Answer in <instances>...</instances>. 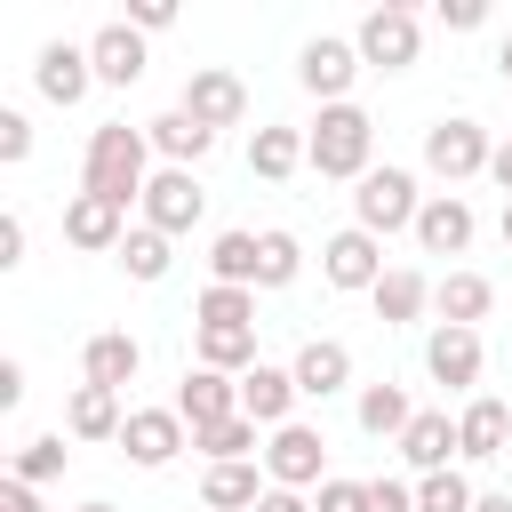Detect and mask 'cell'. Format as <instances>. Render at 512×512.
Wrapping results in <instances>:
<instances>
[{"mask_svg":"<svg viewBox=\"0 0 512 512\" xmlns=\"http://www.w3.org/2000/svg\"><path fill=\"white\" fill-rule=\"evenodd\" d=\"M144 184H152V136L128 120H104L80 152V192H96L112 208H144Z\"/></svg>","mask_w":512,"mask_h":512,"instance_id":"cell-1","label":"cell"},{"mask_svg":"<svg viewBox=\"0 0 512 512\" xmlns=\"http://www.w3.org/2000/svg\"><path fill=\"white\" fill-rule=\"evenodd\" d=\"M304 168L328 184H360L376 168V120L360 104H320V120L304 128Z\"/></svg>","mask_w":512,"mask_h":512,"instance_id":"cell-2","label":"cell"},{"mask_svg":"<svg viewBox=\"0 0 512 512\" xmlns=\"http://www.w3.org/2000/svg\"><path fill=\"white\" fill-rule=\"evenodd\" d=\"M416 216H424V192H416L408 168L384 160V168H368V176L352 184V224H360V232H376V240H384V232H416Z\"/></svg>","mask_w":512,"mask_h":512,"instance_id":"cell-3","label":"cell"},{"mask_svg":"<svg viewBox=\"0 0 512 512\" xmlns=\"http://www.w3.org/2000/svg\"><path fill=\"white\" fill-rule=\"evenodd\" d=\"M488 160H496V136L480 128V120H432L424 128V176H440L448 192L456 184H472V176H488Z\"/></svg>","mask_w":512,"mask_h":512,"instance_id":"cell-4","label":"cell"},{"mask_svg":"<svg viewBox=\"0 0 512 512\" xmlns=\"http://www.w3.org/2000/svg\"><path fill=\"white\" fill-rule=\"evenodd\" d=\"M352 48H360V64H376V72H408V64H416V48H424V16H416V8H400V0H384V8H368V16H360Z\"/></svg>","mask_w":512,"mask_h":512,"instance_id":"cell-5","label":"cell"},{"mask_svg":"<svg viewBox=\"0 0 512 512\" xmlns=\"http://www.w3.org/2000/svg\"><path fill=\"white\" fill-rule=\"evenodd\" d=\"M360 72H368V64H360V48H352L344 32H312L304 56H296L304 96H320V104H352V80H360Z\"/></svg>","mask_w":512,"mask_h":512,"instance_id":"cell-6","label":"cell"},{"mask_svg":"<svg viewBox=\"0 0 512 512\" xmlns=\"http://www.w3.org/2000/svg\"><path fill=\"white\" fill-rule=\"evenodd\" d=\"M176 112H192L200 128H240L248 120V80L240 72H224V64H192L184 72V96H176Z\"/></svg>","mask_w":512,"mask_h":512,"instance_id":"cell-7","label":"cell"},{"mask_svg":"<svg viewBox=\"0 0 512 512\" xmlns=\"http://www.w3.org/2000/svg\"><path fill=\"white\" fill-rule=\"evenodd\" d=\"M384 272H392V264H384V240H376V232L344 224V232H328V240H320V280H328V288H344V296H368Z\"/></svg>","mask_w":512,"mask_h":512,"instance_id":"cell-8","label":"cell"},{"mask_svg":"<svg viewBox=\"0 0 512 512\" xmlns=\"http://www.w3.org/2000/svg\"><path fill=\"white\" fill-rule=\"evenodd\" d=\"M184 448H192V424H184L176 408H128V424H120V456H128L136 472H168Z\"/></svg>","mask_w":512,"mask_h":512,"instance_id":"cell-9","label":"cell"},{"mask_svg":"<svg viewBox=\"0 0 512 512\" xmlns=\"http://www.w3.org/2000/svg\"><path fill=\"white\" fill-rule=\"evenodd\" d=\"M264 480L272 488H320L328 480V440H320V424H280L272 440H264Z\"/></svg>","mask_w":512,"mask_h":512,"instance_id":"cell-10","label":"cell"},{"mask_svg":"<svg viewBox=\"0 0 512 512\" xmlns=\"http://www.w3.org/2000/svg\"><path fill=\"white\" fill-rule=\"evenodd\" d=\"M200 216H208L200 176H192V168H152V184H144V224H152V232H168V240H184Z\"/></svg>","mask_w":512,"mask_h":512,"instance_id":"cell-11","label":"cell"},{"mask_svg":"<svg viewBox=\"0 0 512 512\" xmlns=\"http://www.w3.org/2000/svg\"><path fill=\"white\" fill-rule=\"evenodd\" d=\"M480 368H488L480 328H448V320H432V336H424V376H432V384H448V392H472V384H480Z\"/></svg>","mask_w":512,"mask_h":512,"instance_id":"cell-12","label":"cell"},{"mask_svg":"<svg viewBox=\"0 0 512 512\" xmlns=\"http://www.w3.org/2000/svg\"><path fill=\"white\" fill-rule=\"evenodd\" d=\"M32 88L48 96V104H80L88 88H96V64H88V40H48L40 56H32Z\"/></svg>","mask_w":512,"mask_h":512,"instance_id":"cell-13","label":"cell"},{"mask_svg":"<svg viewBox=\"0 0 512 512\" xmlns=\"http://www.w3.org/2000/svg\"><path fill=\"white\" fill-rule=\"evenodd\" d=\"M88 64H96V88H136V80H144V32H136L128 16L96 24V32H88Z\"/></svg>","mask_w":512,"mask_h":512,"instance_id":"cell-14","label":"cell"},{"mask_svg":"<svg viewBox=\"0 0 512 512\" xmlns=\"http://www.w3.org/2000/svg\"><path fill=\"white\" fill-rule=\"evenodd\" d=\"M472 232H480V216H472L464 192H424V216H416V248L424 256H464Z\"/></svg>","mask_w":512,"mask_h":512,"instance_id":"cell-15","label":"cell"},{"mask_svg":"<svg viewBox=\"0 0 512 512\" xmlns=\"http://www.w3.org/2000/svg\"><path fill=\"white\" fill-rule=\"evenodd\" d=\"M392 448H400V464H408L416 480H424V472H448V464L464 456V440H456V416H448V408H416V424H408Z\"/></svg>","mask_w":512,"mask_h":512,"instance_id":"cell-16","label":"cell"},{"mask_svg":"<svg viewBox=\"0 0 512 512\" xmlns=\"http://www.w3.org/2000/svg\"><path fill=\"white\" fill-rule=\"evenodd\" d=\"M136 368H144V344H136L128 328H96V336L80 344V384L128 392V384H136Z\"/></svg>","mask_w":512,"mask_h":512,"instance_id":"cell-17","label":"cell"},{"mask_svg":"<svg viewBox=\"0 0 512 512\" xmlns=\"http://www.w3.org/2000/svg\"><path fill=\"white\" fill-rule=\"evenodd\" d=\"M296 376L288 368H272V360H256L248 376H240V416L248 424H264V432H280V424H296Z\"/></svg>","mask_w":512,"mask_h":512,"instance_id":"cell-18","label":"cell"},{"mask_svg":"<svg viewBox=\"0 0 512 512\" xmlns=\"http://www.w3.org/2000/svg\"><path fill=\"white\" fill-rule=\"evenodd\" d=\"M192 432H208V424H224V416H240V376H216V368H184V384H176V400H168Z\"/></svg>","mask_w":512,"mask_h":512,"instance_id":"cell-19","label":"cell"},{"mask_svg":"<svg viewBox=\"0 0 512 512\" xmlns=\"http://www.w3.org/2000/svg\"><path fill=\"white\" fill-rule=\"evenodd\" d=\"M64 240L72 248H88V256H120V240H128V208H112V200H96V192H72L64 200Z\"/></svg>","mask_w":512,"mask_h":512,"instance_id":"cell-20","label":"cell"},{"mask_svg":"<svg viewBox=\"0 0 512 512\" xmlns=\"http://www.w3.org/2000/svg\"><path fill=\"white\" fill-rule=\"evenodd\" d=\"M456 440H464V464H496L504 440H512V408H504L496 392H472V400L456 408Z\"/></svg>","mask_w":512,"mask_h":512,"instance_id":"cell-21","label":"cell"},{"mask_svg":"<svg viewBox=\"0 0 512 512\" xmlns=\"http://www.w3.org/2000/svg\"><path fill=\"white\" fill-rule=\"evenodd\" d=\"M288 376H296V392H304V400H336V392L352 384V344H336V336H312V344L288 360Z\"/></svg>","mask_w":512,"mask_h":512,"instance_id":"cell-22","label":"cell"},{"mask_svg":"<svg viewBox=\"0 0 512 512\" xmlns=\"http://www.w3.org/2000/svg\"><path fill=\"white\" fill-rule=\"evenodd\" d=\"M368 304H376V320H384V328H416V320L432 312V280H424L416 264H392V272L368 288Z\"/></svg>","mask_w":512,"mask_h":512,"instance_id":"cell-23","label":"cell"},{"mask_svg":"<svg viewBox=\"0 0 512 512\" xmlns=\"http://www.w3.org/2000/svg\"><path fill=\"white\" fill-rule=\"evenodd\" d=\"M144 136H152L160 168H200V160L216 152V128H200L192 112H160V120H144Z\"/></svg>","mask_w":512,"mask_h":512,"instance_id":"cell-24","label":"cell"},{"mask_svg":"<svg viewBox=\"0 0 512 512\" xmlns=\"http://www.w3.org/2000/svg\"><path fill=\"white\" fill-rule=\"evenodd\" d=\"M120 424H128L120 392H104V384H72V400H64V432H72V440H120Z\"/></svg>","mask_w":512,"mask_h":512,"instance_id":"cell-25","label":"cell"},{"mask_svg":"<svg viewBox=\"0 0 512 512\" xmlns=\"http://www.w3.org/2000/svg\"><path fill=\"white\" fill-rule=\"evenodd\" d=\"M488 304H496L488 272H448V280H432V312H440L448 328H480V320H488Z\"/></svg>","mask_w":512,"mask_h":512,"instance_id":"cell-26","label":"cell"},{"mask_svg":"<svg viewBox=\"0 0 512 512\" xmlns=\"http://www.w3.org/2000/svg\"><path fill=\"white\" fill-rule=\"evenodd\" d=\"M264 488H272V480H256V456H248V464H208V472H200V512H256Z\"/></svg>","mask_w":512,"mask_h":512,"instance_id":"cell-27","label":"cell"},{"mask_svg":"<svg viewBox=\"0 0 512 512\" xmlns=\"http://www.w3.org/2000/svg\"><path fill=\"white\" fill-rule=\"evenodd\" d=\"M192 368L248 376L256 368V328H192Z\"/></svg>","mask_w":512,"mask_h":512,"instance_id":"cell-28","label":"cell"},{"mask_svg":"<svg viewBox=\"0 0 512 512\" xmlns=\"http://www.w3.org/2000/svg\"><path fill=\"white\" fill-rule=\"evenodd\" d=\"M352 416H360V432H368V440H400V432L416 424V408H408V392H400L392 376H384V384H360Z\"/></svg>","mask_w":512,"mask_h":512,"instance_id":"cell-29","label":"cell"},{"mask_svg":"<svg viewBox=\"0 0 512 512\" xmlns=\"http://www.w3.org/2000/svg\"><path fill=\"white\" fill-rule=\"evenodd\" d=\"M296 168H304V128H256V136H248V176L288 184Z\"/></svg>","mask_w":512,"mask_h":512,"instance_id":"cell-30","label":"cell"},{"mask_svg":"<svg viewBox=\"0 0 512 512\" xmlns=\"http://www.w3.org/2000/svg\"><path fill=\"white\" fill-rule=\"evenodd\" d=\"M168 264H176V240H168V232H152V224H128V240H120V272H128V280H144V288H160V280H168Z\"/></svg>","mask_w":512,"mask_h":512,"instance_id":"cell-31","label":"cell"},{"mask_svg":"<svg viewBox=\"0 0 512 512\" xmlns=\"http://www.w3.org/2000/svg\"><path fill=\"white\" fill-rule=\"evenodd\" d=\"M192 328H256V288H224V280H208L200 304H192Z\"/></svg>","mask_w":512,"mask_h":512,"instance_id":"cell-32","label":"cell"},{"mask_svg":"<svg viewBox=\"0 0 512 512\" xmlns=\"http://www.w3.org/2000/svg\"><path fill=\"white\" fill-rule=\"evenodd\" d=\"M64 464H72L64 432H32V440L16 448V464H8V480H24V488H48V480H64Z\"/></svg>","mask_w":512,"mask_h":512,"instance_id":"cell-33","label":"cell"},{"mask_svg":"<svg viewBox=\"0 0 512 512\" xmlns=\"http://www.w3.org/2000/svg\"><path fill=\"white\" fill-rule=\"evenodd\" d=\"M208 280L256 288V232H216V240H208Z\"/></svg>","mask_w":512,"mask_h":512,"instance_id":"cell-34","label":"cell"},{"mask_svg":"<svg viewBox=\"0 0 512 512\" xmlns=\"http://www.w3.org/2000/svg\"><path fill=\"white\" fill-rule=\"evenodd\" d=\"M304 272V240L296 232H256V288H288Z\"/></svg>","mask_w":512,"mask_h":512,"instance_id":"cell-35","label":"cell"},{"mask_svg":"<svg viewBox=\"0 0 512 512\" xmlns=\"http://www.w3.org/2000/svg\"><path fill=\"white\" fill-rule=\"evenodd\" d=\"M256 432H264V424H248V416H224V424L192 432V448H200L208 464H248V456H256Z\"/></svg>","mask_w":512,"mask_h":512,"instance_id":"cell-36","label":"cell"},{"mask_svg":"<svg viewBox=\"0 0 512 512\" xmlns=\"http://www.w3.org/2000/svg\"><path fill=\"white\" fill-rule=\"evenodd\" d=\"M472 504H480V488H472V480H464L456 464H448V472H424V480H416V512H472Z\"/></svg>","mask_w":512,"mask_h":512,"instance_id":"cell-37","label":"cell"},{"mask_svg":"<svg viewBox=\"0 0 512 512\" xmlns=\"http://www.w3.org/2000/svg\"><path fill=\"white\" fill-rule=\"evenodd\" d=\"M312 512H368V480L328 472V480H320V496H312Z\"/></svg>","mask_w":512,"mask_h":512,"instance_id":"cell-38","label":"cell"},{"mask_svg":"<svg viewBox=\"0 0 512 512\" xmlns=\"http://www.w3.org/2000/svg\"><path fill=\"white\" fill-rule=\"evenodd\" d=\"M0 160H8V168L32 160V120H24L16 104H0Z\"/></svg>","mask_w":512,"mask_h":512,"instance_id":"cell-39","label":"cell"},{"mask_svg":"<svg viewBox=\"0 0 512 512\" xmlns=\"http://www.w3.org/2000/svg\"><path fill=\"white\" fill-rule=\"evenodd\" d=\"M432 16H440L448 32H480V24H488V0H440Z\"/></svg>","mask_w":512,"mask_h":512,"instance_id":"cell-40","label":"cell"},{"mask_svg":"<svg viewBox=\"0 0 512 512\" xmlns=\"http://www.w3.org/2000/svg\"><path fill=\"white\" fill-rule=\"evenodd\" d=\"M368 512H416V488L408 480H368Z\"/></svg>","mask_w":512,"mask_h":512,"instance_id":"cell-41","label":"cell"},{"mask_svg":"<svg viewBox=\"0 0 512 512\" xmlns=\"http://www.w3.org/2000/svg\"><path fill=\"white\" fill-rule=\"evenodd\" d=\"M24 240H32V232H24V216L8 208V216H0V272H16V264H24Z\"/></svg>","mask_w":512,"mask_h":512,"instance_id":"cell-42","label":"cell"},{"mask_svg":"<svg viewBox=\"0 0 512 512\" xmlns=\"http://www.w3.org/2000/svg\"><path fill=\"white\" fill-rule=\"evenodd\" d=\"M128 24H136V32H168L176 8H168V0H128Z\"/></svg>","mask_w":512,"mask_h":512,"instance_id":"cell-43","label":"cell"},{"mask_svg":"<svg viewBox=\"0 0 512 512\" xmlns=\"http://www.w3.org/2000/svg\"><path fill=\"white\" fill-rule=\"evenodd\" d=\"M0 512H48V504H40V488H24V480H0Z\"/></svg>","mask_w":512,"mask_h":512,"instance_id":"cell-44","label":"cell"},{"mask_svg":"<svg viewBox=\"0 0 512 512\" xmlns=\"http://www.w3.org/2000/svg\"><path fill=\"white\" fill-rule=\"evenodd\" d=\"M0 408H24V360H0Z\"/></svg>","mask_w":512,"mask_h":512,"instance_id":"cell-45","label":"cell"},{"mask_svg":"<svg viewBox=\"0 0 512 512\" xmlns=\"http://www.w3.org/2000/svg\"><path fill=\"white\" fill-rule=\"evenodd\" d=\"M256 512H312V504H304L296 488H264V496H256Z\"/></svg>","mask_w":512,"mask_h":512,"instance_id":"cell-46","label":"cell"},{"mask_svg":"<svg viewBox=\"0 0 512 512\" xmlns=\"http://www.w3.org/2000/svg\"><path fill=\"white\" fill-rule=\"evenodd\" d=\"M488 176H496V184H504V200H512V136L496 144V160H488Z\"/></svg>","mask_w":512,"mask_h":512,"instance_id":"cell-47","label":"cell"},{"mask_svg":"<svg viewBox=\"0 0 512 512\" xmlns=\"http://www.w3.org/2000/svg\"><path fill=\"white\" fill-rule=\"evenodd\" d=\"M472 512H512V488H480V504Z\"/></svg>","mask_w":512,"mask_h":512,"instance_id":"cell-48","label":"cell"},{"mask_svg":"<svg viewBox=\"0 0 512 512\" xmlns=\"http://www.w3.org/2000/svg\"><path fill=\"white\" fill-rule=\"evenodd\" d=\"M496 72H504V88H512V32L496 40Z\"/></svg>","mask_w":512,"mask_h":512,"instance_id":"cell-49","label":"cell"},{"mask_svg":"<svg viewBox=\"0 0 512 512\" xmlns=\"http://www.w3.org/2000/svg\"><path fill=\"white\" fill-rule=\"evenodd\" d=\"M72 512H120V504H104V496H88V504H72Z\"/></svg>","mask_w":512,"mask_h":512,"instance_id":"cell-50","label":"cell"},{"mask_svg":"<svg viewBox=\"0 0 512 512\" xmlns=\"http://www.w3.org/2000/svg\"><path fill=\"white\" fill-rule=\"evenodd\" d=\"M496 232H504V248H512V200H504V224H496Z\"/></svg>","mask_w":512,"mask_h":512,"instance_id":"cell-51","label":"cell"}]
</instances>
